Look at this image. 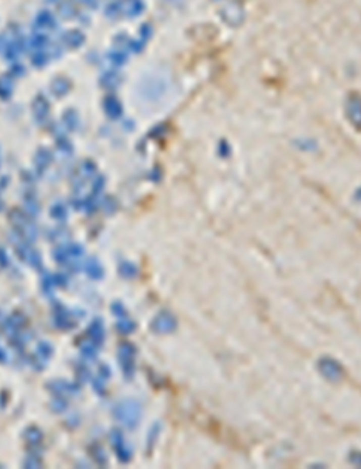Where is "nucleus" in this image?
I'll use <instances>...</instances> for the list:
<instances>
[{"mask_svg": "<svg viewBox=\"0 0 361 469\" xmlns=\"http://www.w3.org/2000/svg\"><path fill=\"white\" fill-rule=\"evenodd\" d=\"M115 417L117 420H120L123 424H126L127 427L133 428L136 427L141 417V408L136 401H123L122 404H119L115 410Z\"/></svg>", "mask_w": 361, "mask_h": 469, "instance_id": "f257e3e1", "label": "nucleus"}, {"mask_svg": "<svg viewBox=\"0 0 361 469\" xmlns=\"http://www.w3.org/2000/svg\"><path fill=\"white\" fill-rule=\"evenodd\" d=\"M134 356L136 349L131 344H122L119 348V362L122 365V370L126 379H131L134 374Z\"/></svg>", "mask_w": 361, "mask_h": 469, "instance_id": "f03ea898", "label": "nucleus"}, {"mask_svg": "<svg viewBox=\"0 0 361 469\" xmlns=\"http://www.w3.org/2000/svg\"><path fill=\"white\" fill-rule=\"evenodd\" d=\"M175 328H177V319L167 311L160 312L151 322V330L157 334H170L175 331Z\"/></svg>", "mask_w": 361, "mask_h": 469, "instance_id": "7ed1b4c3", "label": "nucleus"}, {"mask_svg": "<svg viewBox=\"0 0 361 469\" xmlns=\"http://www.w3.org/2000/svg\"><path fill=\"white\" fill-rule=\"evenodd\" d=\"M110 441L113 444V448L116 449L117 456L122 462H129L131 459V451H130L129 445L124 442V438L120 431L113 430L112 434H110Z\"/></svg>", "mask_w": 361, "mask_h": 469, "instance_id": "20e7f679", "label": "nucleus"}, {"mask_svg": "<svg viewBox=\"0 0 361 469\" xmlns=\"http://www.w3.org/2000/svg\"><path fill=\"white\" fill-rule=\"evenodd\" d=\"M319 369H321L322 374L329 380H339L343 374V369H341L340 363H337L333 359H322L319 362Z\"/></svg>", "mask_w": 361, "mask_h": 469, "instance_id": "39448f33", "label": "nucleus"}, {"mask_svg": "<svg viewBox=\"0 0 361 469\" xmlns=\"http://www.w3.org/2000/svg\"><path fill=\"white\" fill-rule=\"evenodd\" d=\"M347 115L351 124L355 126L357 129H361V97L351 95L348 98Z\"/></svg>", "mask_w": 361, "mask_h": 469, "instance_id": "423d86ee", "label": "nucleus"}, {"mask_svg": "<svg viewBox=\"0 0 361 469\" xmlns=\"http://www.w3.org/2000/svg\"><path fill=\"white\" fill-rule=\"evenodd\" d=\"M119 12L126 17H137L144 10V5L141 0H119L116 2Z\"/></svg>", "mask_w": 361, "mask_h": 469, "instance_id": "0eeeda50", "label": "nucleus"}, {"mask_svg": "<svg viewBox=\"0 0 361 469\" xmlns=\"http://www.w3.org/2000/svg\"><path fill=\"white\" fill-rule=\"evenodd\" d=\"M33 115L38 123H44L49 115V104L44 95H38L33 102Z\"/></svg>", "mask_w": 361, "mask_h": 469, "instance_id": "6e6552de", "label": "nucleus"}, {"mask_svg": "<svg viewBox=\"0 0 361 469\" xmlns=\"http://www.w3.org/2000/svg\"><path fill=\"white\" fill-rule=\"evenodd\" d=\"M53 356V346L49 345L48 342H41L40 345L37 346V352H35L34 359H33V365L37 369H42L44 366L47 365L48 359Z\"/></svg>", "mask_w": 361, "mask_h": 469, "instance_id": "1a4fd4ad", "label": "nucleus"}, {"mask_svg": "<svg viewBox=\"0 0 361 469\" xmlns=\"http://www.w3.org/2000/svg\"><path fill=\"white\" fill-rule=\"evenodd\" d=\"M35 28L42 33V31H53L57 28V21H55L54 16L48 12H41L35 19Z\"/></svg>", "mask_w": 361, "mask_h": 469, "instance_id": "9d476101", "label": "nucleus"}, {"mask_svg": "<svg viewBox=\"0 0 361 469\" xmlns=\"http://www.w3.org/2000/svg\"><path fill=\"white\" fill-rule=\"evenodd\" d=\"M17 253L20 256L21 259L24 260V262H27L28 264H31V266H34V267H41V256L33 250V249H30L26 245H19V248H17Z\"/></svg>", "mask_w": 361, "mask_h": 469, "instance_id": "9b49d317", "label": "nucleus"}, {"mask_svg": "<svg viewBox=\"0 0 361 469\" xmlns=\"http://www.w3.org/2000/svg\"><path fill=\"white\" fill-rule=\"evenodd\" d=\"M105 112L110 119H119L122 116L123 109L120 101L115 97H108L105 99Z\"/></svg>", "mask_w": 361, "mask_h": 469, "instance_id": "f8f14e48", "label": "nucleus"}, {"mask_svg": "<svg viewBox=\"0 0 361 469\" xmlns=\"http://www.w3.org/2000/svg\"><path fill=\"white\" fill-rule=\"evenodd\" d=\"M83 40H85V37H83V34H82L81 31H78V30H71L68 33H65L64 37H62L64 45L68 47V49H78V47H81Z\"/></svg>", "mask_w": 361, "mask_h": 469, "instance_id": "ddd939ff", "label": "nucleus"}, {"mask_svg": "<svg viewBox=\"0 0 361 469\" xmlns=\"http://www.w3.org/2000/svg\"><path fill=\"white\" fill-rule=\"evenodd\" d=\"M51 159H53V156H51V153L48 152L47 149H40V150L37 152V154H35L34 159V164L37 171H38V173L45 171L48 168V166L51 164Z\"/></svg>", "mask_w": 361, "mask_h": 469, "instance_id": "4468645a", "label": "nucleus"}, {"mask_svg": "<svg viewBox=\"0 0 361 469\" xmlns=\"http://www.w3.org/2000/svg\"><path fill=\"white\" fill-rule=\"evenodd\" d=\"M55 324L58 325L60 328L67 330V328L74 326L75 322H74V319H72L68 311L64 310V307H58V310L55 311Z\"/></svg>", "mask_w": 361, "mask_h": 469, "instance_id": "2eb2a0df", "label": "nucleus"}, {"mask_svg": "<svg viewBox=\"0 0 361 469\" xmlns=\"http://www.w3.org/2000/svg\"><path fill=\"white\" fill-rule=\"evenodd\" d=\"M89 337L92 338L93 344L97 345H102L103 339H105V328H103V322L100 319H96L93 321V324L90 325L89 328Z\"/></svg>", "mask_w": 361, "mask_h": 469, "instance_id": "dca6fc26", "label": "nucleus"}, {"mask_svg": "<svg viewBox=\"0 0 361 469\" xmlns=\"http://www.w3.org/2000/svg\"><path fill=\"white\" fill-rule=\"evenodd\" d=\"M14 89V81L10 75H2L0 76V98L7 99L12 97Z\"/></svg>", "mask_w": 361, "mask_h": 469, "instance_id": "f3484780", "label": "nucleus"}, {"mask_svg": "<svg viewBox=\"0 0 361 469\" xmlns=\"http://www.w3.org/2000/svg\"><path fill=\"white\" fill-rule=\"evenodd\" d=\"M51 90H53V93H54L55 97H64V95H67L71 89V83L67 81V79H64V78H57L53 81L51 83Z\"/></svg>", "mask_w": 361, "mask_h": 469, "instance_id": "a211bd4d", "label": "nucleus"}, {"mask_svg": "<svg viewBox=\"0 0 361 469\" xmlns=\"http://www.w3.org/2000/svg\"><path fill=\"white\" fill-rule=\"evenodd\" d=\"M83 269L92 278H100V277H103V267L100 266V263L95 260V259H89L88 262L83 264Z\"/></svg>", "mask_w": 361, "mask_h": 469, "instance_id": "6ab92c4d", "label": "nucleus"}, {"mask_svg": "<svg viewBox=\"0 0 361 469\" xmlns=\"http://www.w3.org/2000/svg\"><path fill=\"white\" fill-rule=\"evenodd\" d=\"M241 14V12L239 10V7L236 6V5H227V6L223 9V17H225V20L227 23H230V24H239L240 19H237V16Z\"/></svg>", "mask_w": 361, "mask_h": 469, "instance_id": "aec40b11", "label": "nucleus"}, {"mask_svg": "<svg viewBox=\"0 0 361 469\" xmlns=\"http://www.w3.org/2000/svg\"><path fill=\"white\" fill-rule=\"evenodd\" d=\"M100 82H102V86H105L106 89H115L120 83V75L116 72H108L102 76Z\"/></svg>", "mask_w": 361, "mask_h": 469, "instance_id": "412c9836", "label": "nucleus"}, {"mask_svg": "<svg viewBox=\"0 0 361 469\" xmlns=\"http://www.w3.org/2000/svg\"><path fill=\"white\" fill-rule=\"evenodd\" d=\"M24 437H26V440H27V442L30 445H38L41 442V440H42L41 431L35 427L28 428L27 431H26V434H24Z\"/></svg>", "mask_w": 361, "mask_h": 469, "instance_id": "4be33fe9", "label": "nucleus"}, {"mask_svg": "<svg viewBox=\"0 0 361 469\" xmlns=\"http://www.w3.org/2000/svg\"><path fill=\"white\" fill-rule=\"evenodd\" d=\"M64 124L68 130H75L76 126H78V116L74 111L65 112L64 115Z\"/></svg>", "mask_w": 361, "mask_h": 469, "instance_id": "5701e85b", "label": "nucleus"}, {"mask_svg": "<svg viewBox=\"0 0 361 469\" xmlns=\"http://www.w3.org/2000/svg\"><path fill=\"white\" fill-rule=\"evenodd\" d=\"M117 328L123 334H130V332H133L136 330V324L131 319H129V318H120L119 322H117Z\"/></svg>", "mask_w": 361, "mask_h": 469, "instance_id": "b1692460", "label": "nucleus"}, {"mask_svg": "<svg viewBox=\"0 0 361 469\" xmlns=\"http://www.w3.org/2000/svg\"><path fill=\"white\" fill-rule=\"evenodd\" d=\"M60 3H61V5L58 7V10H60L62 17L71 19V17L75 16V9H74V6H72L71 3H68V2H60Z\"/></svg>", "mask_w": 361, "mask_h": 469, "instance_id": "393cba45", "label": "nucleus"}, {"mask_svg": "<svg viewBox=\"0 0 361 469\" xmlns=\"http://www.w3.org/2000/svg\"><path fill=\"white\" fill-rule=\"evenodd\" d=\"M120 273H122V276L124 277H134L137 274V269L134 264H131L129 262H124L120 264Z\"/></svg>", "mask_w": 361, "mask_h": 469, "instance_id": "a878e982", "label": "nucleus"}, {"mask_svg": "<svg viewBox=\"0 0 361 469\" xmlns=\"http://www.w3.org/2000/svg\"><path fill=\"white\" fill-rule=\"evenodd\" d=\"M51 215L54 216L55 219H65L68 212H67V208L64 207V205L57 204V205H54V207L51 208Z\"/></svg>", "mask_w": 361, "mask_h": 469, "instance_id": "bb28decb", "label": "nucleus"}, {"mask_svg": "<svg viewBox=\"0 0 361 469\" xmlns=\"http://www.w3.org/2000/svg\"><path fill=\"white\" fill-rule=\"evenodd\" d=\"M109 60L113 64H116V65H122L126 62L127 60V57L123 54L122 51H113V53H110L109 54Z\"/></svg>", "mask_w": 361, "mask_h": 469, "instance_id": "cd10ccee", "label": "nucleus"}, {"mask_svg": "<svg viewBox=\"0 0 361 469\" xmlns=\"http://www.w3.org/2000/svg\"><path fill=\"white\" fill-rule=\"evenodd\" d=\"M82 353H83L85 358H95L96 345L95 344H86V345L82 348Z\"/></svg>", "mask_w": 361, "mask_h": 469, "instance_id": "c85d7f7f", "label": "nucleus"}, {"mask_svg": "<svg viewBox=\"0 0 361 469\" xmlns=\"http://www.w3.org/2000/svg\"><path fill=\"white\" fill-rule=\"evenodd\" d=\"M26 204H27L28 212H30V214L35 215L37 212H38V209H40V208H38V204H37V200H35V198H33V197H31V198H28Z\"/></svg>", "mask_w": 361, "mask_h": 469, "instance_id": "c756f323", "label": "nucleus"}, {"mask_svg": "<svg viewBox=\"0 0 361 469\" xmlns=\"http://www.w3.org/2000/svg\"><path fill=\"white\" fill-rule=\"evenodd\" d=\"M67 407V401L62 400V397H58V399H55L53 401V408H54L55 411H64Z\"/></svg>", "mask_w": 361, "mask_h": 469, "instance_id": "7c9ffc66", "label": "nucleus"}, {"mask_svg": "<svg viewBox=\"0 0 361 469\" xmlns=\"http://www.w3.org/2000/svg\"><path fill=\"white\" fill-rule=\"evenodd\" d=\"M41 461L40 458H35V456H28V459L26 461V468H40Z\"/></svg>", "mask_w": 361, "mask_h": 469, "instance_id": "2f4dec72", "label": "nucleus"}, {"mask_svg": "<svg viewBox=\"0 0 361 469\" xmlns=\"http://www.w3.org/2000/svg\"><path fill=\"white\" fill-rule=\"evenodd\" d=\"M58 149H60V152L62 153H71V143H69L68 140H65V138H61L60 142H58Z\"/></svg>", "mask_w": 361, "mask_h": 469, "instance_id": "473e14b6", "label": "nucleus"}, {"mask_svg": "<svg viewBox=\"0 0 361 469\" xmlns=\"http://www.w3.org/2000/svg\"><path fill=\"white\" fill-rule=\"evenodd\" d=\"M76 2H79L81 5L90 7V9H96V7H97V3H99V0H76Z\"/></svg>", "mask_w": 361, "mask_h": 469, "instance_id": "72a5a7b5", "label": "nucleus"}, {"mask_svg": "<svg viewBox=\"0 0 361 469\" xmlns=\"http://www.w3.org/2000/svg\"><path fill=\"white\" fill-rule=\"evenodd\" d=\"M112 311H113L116 315H119V317H122V315L126 314V310L123 308L122 304H113V308H112Z\"/></svg>", "mask_w": 361, "mask_h": 469, "instance_id": "f704fd0d", "label": "nucleus"}, {"mask_svg": "<svg viewBox=\"0 0 361 469\" xmlns=\"http://www.w3.org/2000/svg\"><path fill=\"white\" fill-rule=\"evenodd\" d=\"M0 264L2 266H7L9 264V259H7L6 253L3 250H0Z\"/></svg>", "mask_w": 361, "mask_h": 469, "instance_id": "c9c22d12", "label": "nucleus"}, {"mask_svg": "<svg viewBox=\"0 0 361 469\" xmlns=\"http://www.w3.org/2000/svg\"><path fill=\"white\" fill-rule=\"evenodd\" d=\"M7 360V355L6 352L3 351L2 348H0V362H6Z\"/></svg>", "mask_w": 361, "mask_h": 469, "instance_id": "e433bc0d", "label": "nucleus"}, {"mask_svg": "<svg viewBox=\"0 0 361 469\" xmlns=\"http://www.w3.org/2000/svg\"><path fill=\"white\" fill-rule=\"evenodd\" d=\"M353 456H357V458H358V461H353V463H355V465H361V454H353Z\"/></svg>", "mask_w": 361, "mask_h": 469, "instance_id": "4c0bfd02", "label": "nucleus"}, {"mask_svg": "<svg viewBox=\"0 0 361 469\" xmlns=\"http://www.w3.org/2000/svg\"><path fill=\"white\" fill-rule=\"evenodd\" d=\"M0 49H3V38L0 37Z\"/></svg>", "mask_w": 361, "mask_h": 469, "instance_id": "58836bf2", "label": "nucleus"}, {"mask_svg": "<svg viewBox=\"0 0 361 469\" xmlns=\"http://www.w3.org/2000/svg\"><path fill=\"white\" fill-rule=\"evenodd\" d=\"M357 198H358V200L361 201V190H360V193H358V197H357Z\"/></svg>", "mask_w": 361, "mask_h": 469, "instance_id": "ea45409f", "label": "nucleus"}]
</instances>
